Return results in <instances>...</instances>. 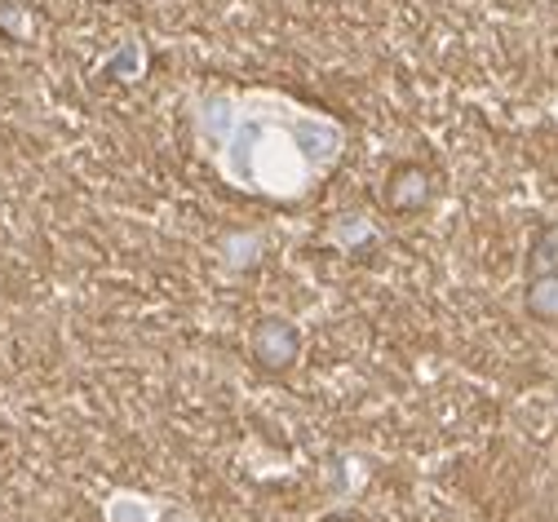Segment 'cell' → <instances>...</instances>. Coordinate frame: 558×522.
Wrapping results in <instances>:
<instances>
[{
  "mask_svg": "<svg viewBox=\"0 0 558 522\" xmlns=\"http://www.w3.org/2000/svg\"><path fill=\"white\" fill-rule=\"evenodd\" d=\"M253 350H257V359H262L266 367H284V363L298 354V337H293L289 324H262Z\"/></svg>",
  "mask_w": 558,
  "mask_h": 522,
  "instance_id": "cell-2",
  "label": "cell"
},
{
  "mask_svg": "<svg viewBox=\"0 0 558 522\" xmlns=\"http://www.w3.org/2000/svg\"><path fill=\"white\" fill-rule=\"evenodd\" d=\"M195 124L222 173L257 195H302L341 156V129L324 111L266 89L204 94L195 102Z\"/></svg>",
  "mask_w": 558,
  "mask_h": 522,
  "instance_id": "cell-1",
  "label": "cell"
}]
</instances>
